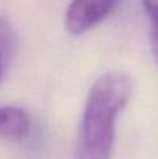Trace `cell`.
Returning a JSON list of instances; mask_svg holds the SVG:
<instances>
[{
	"mask_svg": "<svg viewBox=\"0 0 158 159\" xmlns=\"http://www.w3.org/2000/svg\"><path fill=\"white\" fill-rule=\"evenodd\" d=\"M132 90V79L124 73L110 71L95 80L84 107L74 159H112L116 119Z\"/></svg>",
	"mask_w": 158,
	"mask_h": 159,
	"instance_id": "6da1fadb",
	"label": "cell"
},
{
	"mask_svg": "<svg viewBox=\"0 0 158 159\" xmlns=\"http://www.w3.org/2000/svg\"><path fill=\"white\" fill-rule=\"evenodd\" d=\"M31 131V117L17 107H0V139L22 141Z\"/></svg>",
	"mask_w": 158,
	"mask_h": 159,
	"instance_id": "3957f363",
	"label": "cell"
},
{
	"mask_svg": "<svg viewBox=\"0 0 158 159\" xmlns=\"http://www.w3.org/2000/svg\"><path fill=\"white\" fill-rule=\"evenodd\" d=\"M14 43H16V34L12 31V26L6 19L0 17V80L9 63Z\"/></svg>",
	"mask_w": 158,
	"mask_h": 159,
	"instance_id": "277c9868",
	"label": "cell"
},
{
	"mask_svg": "<svg viewBox=\"0 0 158 159\" xmlns=\"http://www.w3.org/2000/svg\"><path fill=\"white\" fill-rule=\"evenodd\" d=\"M119 0H71L67 14L65 26L70 34L81 36L113 12Z\"/></svg>",
	"mask_w": 158,
	"mask_h": 159,
	"instance_id": "7a4b0ae2",
	"label": "cell"
},
{
	"mask_svg": "<svg viewBox=\"0 0 158 159\" xmlns=\"http://www.w3.org/2000/svg\"><path fill=\"white\" fill-rule=\"evenodd\" d=\"M141 3L151 23V45L158 65V0H141Z\"/></svg>",
	"mask_w": 158,
	"mask_h": 159,
	"instance_id": "5b68a950",
	"label": "cell"
}]
</instances>
